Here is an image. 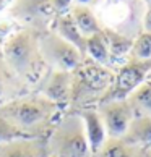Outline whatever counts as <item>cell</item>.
I'll use <instances>...</instances> for the list:
<instances>
[{
  "label": "cell",
  "mask_w": 151,
  "mask_h": 157,
  "mask_svg": "<svg viewBox=\"0 0 151 157\" xmlns=\"http://www.w3.org/2000/svg\"><path fill=\"white\" fill-rule=\"evenodd\" d=\"M60 110L41 92H28L0 104V115L28 138H47L55 121L62 117Z\"/></svg>",
  "instance_id": "obj_1"
},
{
  "label": "cell",
  "mask_w": 151,
  "mask_h": 157,
  "mask_svg": "<svg viewBox=\"0 0 151 157\" xmlns=\"http://www.w3.org/2000/svg\"><path fill=\"white\" fill-rule=\"evenodd\" d=\"M2 60L28 88L39 86L50 70L39 52V31L30 28L11 33L3 40Z\"/></svg>",
  "instance_id": "obj_2"
},
{
  "label": "cell",
  "mask_w": 151,
  "mask_h": 157,
  "mask_svg": "<svg viewBox=\"0 0 151 157\" xmlns=\"http://www.w3.org/2000/svg\"><path fill=\"white\" fill-rule=\"evenodd\" d=\"M50 157H91L85 125L77 112H70L55 121L46 138Z\"/></svg>",
  "instance_id": "obj_3"
},
{
  "label": "cell",
  "mask_w": 151,
  "mask_h": 157,
  "mask_svg": "<svg viewBox=\"0 0 151 157\" xmlns=\"http://www.w3.org/2000/svg\"><path fill=\"white\" fill-rule=\"evenodd\" d=\"M73 76V91L72 104L73 105L86 107L89 102H99L102 96L107 92L114 81V73L107 67H102L93 60H83L72 71Z\"/></svg>",
  "instance_id": "obj_4"
},
{
  "label": "cell",
  "mask_w": 151,
  "mask_h": 157,
  "mask_svg": "<svg viewBox=\"0 0 151 157\" xmlns=\"http://www.w3.org/2000/svg\"><path fill=\"white\" fill-rule=\"evenodd\" d=\"M39 52L50 70L60 71H73L85 60V55L55 31L39 33Z\"/></svg>",
  "instance_id": "obj_5"
},
{
  "label": "cell",
  "mask_w": 151,
  "mask_h": 157,
  "mask_svg": "<svg viewBox=\"0 0 151 157\" xmlns=\"http://www.w3.org/2000/svg\"><path fill=\"white\" fill-rule=\"evenodd\" d=\"M149 76H151V62H141V60L130 59L114 75V81H112L111 88L102 96L99 104L129 99L132 92L138 86H141Z\"/></svg>",
  "instance_id": "obj_6"
},
{
  "label": "cell",
  "mask_w": 151,
  "mask_h": 157,
  "mask_svg": "<svg viewBox=\"0 0 151 157\" xmlns=\"http://www.w3.org/2000/svg\"><path fill=\"white\" fill-rule=\"evenodd\" d=\"M97 112L106 126L107 138H122L125 135L132 118L135 117V112H133L129 99L102 102L97 105Z\"/></svg>",
  "instance_id": "obj_7"
},
{
  "label": "cell",
  "mask_w": 151,
  "mask_h": 157,
  "mask_svg": "<svg viewBox=\"0 0 151 157\" xmlns=\"http://www.w3.org/2000/svg\"><path fill=\"white\" fill-rule=\"evenodd\" d=\"M72 71H60V70H49V73L38 88V92L52 101L55 105H59L62 110L72 104Z\"/></svg>",
  "instance_id": "obj_8"
},
{
  "label": "cell",
  "mask_w": 151,
  "mask_h": 157,
  "mask_svg": "<svg viewBox=\"0 0 151 157\" xmlns=\"http://www.w3.org/2000/svg\"><path fill=\"white\" fill-rule=\"evenodd\" d=\"M54 13L50 0H15L11 5V15L28 25L30 29L36 31H39V28H42Z\"/></svg>",
  "instance_id": "obj_9"
},
{
  "label": "cell",
  "mask_w": 151,
  "mask_h": 157,
  "mask_svg": "<svg viewBox=\"0 0 151 157\" xmlns=\"http://www.w3.org/2000/svg\"><path fill=\"white\" fill-rule=\"evenodd\" d=\"M0 157H50L46 138H20L0 144Z\"/></svg>",
  "instance_id": "obj_10"
},
{
  "label": "cell",
  "mask_w": 151,
  "mask_h": 157,
  "mask_svg": "<svg viewBox=\"0 0 151 157\" xmlns=\"http://www.w3.org/2000/svg\"><path fill=\"white\" fill-rule=\"evenodd\" d=\"M75 112L80 115V118L85 125L86 138H88V143L91 147V157H93V154L107 141L106 126L102 123V118H101L99 112H97V109L81 107V109H77Z\"/></svg>",
  "instance_id": "obj_11"
},
{
  "label": "cell",
  "mask_w": 151,
  "mask_h": 157,
  "mask_svg": "<svg viewBox=\"0 0 151 157\" xmlns=\"http://www.w3.org/2000/svg\"><path fill=\"white\" fill-rule=\"evenodd\" d=\"M122 139L132 146H138L143 149L151 147V117L135 115Z\"/></svg>",
  "instance_id": "obj_12"
},
{
  "label": "cell",
  "mask_w": 151,
  "mask_h": 157,
  "mask_svg": "<svg viewBox=\"0 0 151 157\" xmlns=\"http://www.w3.org/2000/svg\"><path fill=\"white\" fill-rule=\"evenodd\" d=\"M93 157H148L146 149L132 146L122 138H107V141L96 151Z\"/></svg>",
  "instance_id": "obj_13"
},
{
  "label": "cell",
  "mask_w": 151,
  "mask_h": 157,
  "mask_svg": "<svg viewBox=\"0 0 151 157\" xmlns=\"http://www.w3.org/2000/svg\"><path fill=\"white\" fill-rule=\"evenodd\" d=\"M28 86L8 68V65L0 59V104L26 94Z\"/></svg>",
  "instance_id": "obj_14"
},
{
  "label": "cell",
  "mask_w": 151,
  "mask_h": 157,
  "mask_svg": "<svg viewBox=\"0 0 151 157\" xmlns=\"http://www.w3.org/2000/svg\"><path fill=\"white\" fill-rule=\"evenodd\" d=\"M55 33L60 37H63L67 42H70L75 45L81 54L85 55V49H86V37L80 33L78 26L75 25V21L70 15H59L55 20Z\"/></svg>",
  "instance_id": "obj_15"
},
{
  "label": "cell",
  "mask_w": 151,
  "mask_h": 157,
  "mask_svg": "<svg viewBox=\"0 0 151 157\" xmlns=\"http://www.w3.org/2000/svg\"><path fill=\"white\" fill-rule=\"evenodd\" d=\"M70 16L73 18L75 25L78 26L80 33L85 37H89L93 34H99L104 29L88 5H75L70 11Z\"/></svg>",
  "instance_id": "obj_16"
},
{
  "label": "cell",
  "mask_w": 151,
  "mask_h": 157,
  "mask_svg": "<svg viewBox=\"0 0 151 157\" xmlns=\"http://www.w3.org/2000/svg\"><path fill=\"white\" fill-rule=\"evenodd\" d=\"M85 57L94 63H99L102 67H107L111 62V52H109L107 42L104 34H93V36L86 37V49H85Z\"/></svg>",
  "instance_id": "obj_17"
},
{
  "label": "cell",
  "mask_w": 151,
  "mask_h": 157,
  "mask_svg": "<svg viewBox=\"0 0 151 157\" xmlns=\"http://www.w3.org/2000/svg\"><path fill=\"white\" fill-rule=\"evenodd\" d=\"M129 102L135 115L151 117V79H146L130 94Z\"/></svg>",
  "instance_id": "obj_18"
},
{
  "label": "cell",
  "mask_w": 151,
  "mask_h": 157,
  "mask_svg": "<svg viewBox=\"0 0 151 157\" xmlns=\"http://www.w3.org/2000/svg\"><path fill=\"white\" fill-rule=\"evenodd\" d=\"M130 59L151 62V31H145L132 42Z\"/></svg>",
  "instance_id": "obj_19"
},
{
  "label": "cell",
  "mask_w": 151,
  "mask_h": 157,
  "mask_svg": "<svg viewBox=\"0 0 151 157\" xmlns=\"http://www.w3.org/2000/svg\"><path fill=\"white\" fill-rule=\"evenodd\" d=\"M102 34H104V37H106L111 57L112 55L120 57V55L130 54V49H132V40L130 39L120 36V34L114 33V31H107V29H102Z\"/></svg>",
  "instance_id": "obj_20"
},
{
  "label": "cell",
  "mask_w": 151,
  "mask_h": 157,
  "mask_svg": "<svg viewBox=\"0 0 151 157\" xmlns=\"http://www.w3.org/2000/svg\"><path fill=\"white\" fill-rule=\"evenodd\" d=\"M20 138H28V136L23 135L10 120H7L3 115H0V144H7Z\"/></svg>",
  "instance_id": "obj_21"
},
{
  "label": "cell",
  "mask_w": 151,
  "mask_h": 157,
  "mask_svg": "<svg viewBox=\"0 0 151 157\" xmlns=\"http://www.w3.org/2000/svg\"><path fill=\"white\" fill-rule=\"evenodd\" d=\"M70 3H72V0H50V5L55 13H62L65 8L70 7Z\"/></svg>",
  "instance_id": "obj_22"
},
{
  "label": "cell",
  "mask_w": 151,
  "mask_h": 157,
  "mask_svg": "<svg viewBox=\"0 0 151 157\" xmlns=\"http://www.w3.org/2000/svg\"><path fill=\"white\" fill-rule=\"evenodd\" d=\"M145 31H151V3L148 5V11L145 16Z\"/></svg>",
  "instance_id": "obj_23"
},
{
  "label": "cell",
  "mask_w": 151,
  "mask_h": 157,
  "mask_svg": "<svg viewBox=\"0 0 151 157\" xmlns=\"http://www.w3.org/2000/svg\"><path fill=\"white\" fill-rule=\"evenodd\" d=\"M77 2V5H88V3H91L93 0H75Z\"/></svg>",
  "instance_id": "obj_24"
},
{
  "label": "cell",
  "mask_w": 151,
  "mask_h": 157,
  "mask_svg": "<svg viewBox=\"0 0 151 157\" xmlns=\"http://www.w3.org/2000/svg\"><path fill=\"white\" fill-rule=\"evenodd\" d=\"M146 154H148V157H151V147H148V149H146Z\"/></svg>",
  "instance_id": "obj_25"
},
{
  "label": "cell",
  "mask_w": 151,
  "mask_h": 157,
  "mask_svg": "<svg viewBox=\"0 0 151 157\" xmlns=\"http://www.w3.org/2000/svg\"><path fill=\"white\" fill-rule=\"evenodd\" d=\"M0 59H2V45H0Z\"/></svg>",
  "instance_id": "obj_26"
}]
</instances>
